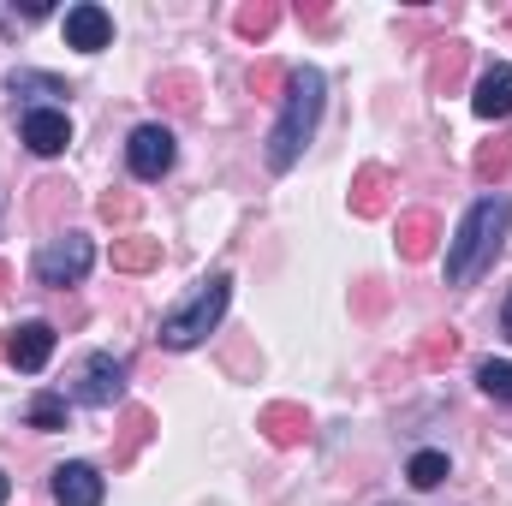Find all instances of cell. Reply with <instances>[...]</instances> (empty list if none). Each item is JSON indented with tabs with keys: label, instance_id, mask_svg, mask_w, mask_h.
<instances>
[{
	"label": "cell",
	"instance_id": "cell-1",
	"mask_svg": "<svg viewBox=\"0 0 512 506\" xmlns=\"http://www.w3.org/2000/svg\"><path fill=\"white\" fill-rule=\"evenodd\" d=\"M286 108H280V120L268 131V173H292L298 167V155H304V143L316 137L322 126V108H328V78L316 72V66H292L286 72V96H280Z\"/></svg>",
	"mask_w": 512,
	"mask_h": 506
},
{
	"label": "cell",
	"instance_id": "cell-2",
	"mask_svg": "<svg viewBox=\"0 0 512 506\" xmlns=\"http://www.w3.org/2000/svg\"><path fill=\"white\" fill-rule=\"evenodd\" d=\"M507 227H512V203H507V197H501V191L477 197V203L465 209L459 233L447 239V286H471L483 268H495Z\"/></svg>",
	"mask_w": 512,
	"mask_h": 506
},
{
	"label": "cell",
	"instance_id": "cell-3",
	"mask_svg": "<svg viewBox=\"0 0 512 506\" xmlns=\"http://www.w3.org/2000/svg\"><path fill=\"white\" fill-rule=\"evenodd\" d=\"M227 304H233V274H209V280H197V292H191L179 310L161 316V346H167V352H191V346H203V340L221 328Z\"/></svg>",
	"mask_w": 512,
	"mask_h": 506
},
{
	"label": "cell",
	"instance_id": "cell-4",
	"mask_svg": "<svg viewBox=\"0 0 512 506\" xmlns=\"http://www.w3.org/2000/svg\"><path fill=\"white\" fill-rule=\"evenodd\" d=\"M90 262H96V245H90L84 233L48 239L42 256H36V280H42V286H78V280L90 274Z\"/></svg>",
	"mask_w": 512,
	"mask_h": 506
},
{
	"label": "cell",
	"instance_id": "cell-5",
	"mask_svg": "<svg viewBox=\"0 0 512 506\" xmlns=\"http://www.w3.org/2000/svg\"><path fill=\"white\" fill-rule=\"evenodd\" d=\"M173 155H179V143H173L167 126H137L131 143H126V161H131V173H137L143 185H155L161 173H173Z\"/></svg>",
	"mask_w": 512,
	"mask_h": 506
},
{
	"label": "cell",
	"instance_id": "cell-6",
	"mask_svg": "<svg viewBox=\"0 0 512 506\" xmlns=\"http://www.w3.org/2000/svg\"><path fill=\"white\" fill-rule=\"evenodd\" d=\"M48 358H54V328H48V322H18V328L6 334V364H12L18 376L48 370Z\"/></svg>",
	"mask_w": 512,
	"mask_h": 506
},
{
	"label": "cell",
	"instance_id": "cell-7",
	"mask_svg": "<svg viewBox=\"0 0 512 506\" xmlns=\"http://www.w3.org/2000/svg\"><path fill=\"white\" fill-rule=\"evenodd\" d=\"M126 393V364L114 358V352H96L90 364H84V381H78V405H114Z\"/></svg>",
	"mask_w": 512,
	"mask_h": 506
},
{
	"label": "cell",
	"instance_id": "cell-8",
	"mask_svg": "<svg viewBox=\"0 0 512 506\" xmlns=\"http://www.w3.org/2000/svg\"><path fill=\"white\" fill-rule=\"evenodd\" d=\"M54 501L60 506H102L108 495V483H102V471L96 465H84V459H72V465H54Z\"/></svg>",
	"mask_w": 512,
	"mask_h": 506
},
{
	"label": "cell",
	"instance_id": "cell-9",
	"mask_svg": "<svg viewBox=\"0 0 512 506\" xmlns=\"http://www.w3.org/2000/svg\"><path fill=\"white\" fill-rule=\"evenodd\" d=\"M108 42H114V18H108L96 0H84V6L66 12V48H78V54H102Z\"/></svg>",
	"mask_w": 512,
	"mask_h": 506
},
{
	"label": "cell",
	"instance_id": "cell-10",
	"mask_svg": "<svg viewBox=\"0 0 512 506\" xmlns=\"http://www.w3.org/2000/svg\"><path fill=\"white\" fill-rule=\"evenodd\" d=\"M465 72H471V42H459V36L435 42V54H429V96H459Z\"/></svg>",
	"mask_w": 512,
	"mask_h": 506
},
{
	"label": "cell",
	"instance_id": "cell-11",
	"mask_svg": "<svg viewBox=\"0 0 512 506\" xmlns=\"http://www.w3.org/2000/svg\"><path fill=\"white\" fill-rule=\"evenodd\" d=\"M256 429H262L274 447H298V441H310V411L292 405V399H274V405L256 411Z\"/></svg>",
	"mask_w": 512,
	"mask_h": 506
},
{
	"label": "cell",
	"instance_id": "cell-12",
	"mask_svg": "<svg viewBox=\"0 0 512 506\" xmlns=\"http://www.w3.org/2000/svg\"><path fill=\"white\" fill-rule=\"evenodd\" d=\"M387 209H393V173L387 167H358V179H352V215L358 221H382Z\"/></svg>",
	"mask_w": 512,
	"mask_h": 506
},
{
	"label": "cell",
	"instance_id": "cell-13",
	"mask_svg": "<svg viewBox=\"0 0 512 506\" xmlns=\"http://www.w3.org/2000/svg\"><path fill=\"white\" fill-rule=\"evenodd\" d=\"M435 239H441V221H435V209H405L399 215V256L405 262H429L435 256Z\"/></svg>",
	"mask_w": 512,
	"mask_h": 506
},
{
	"label": "cell",
	"instance_id": "cell-14",
	"mask_svg": "<svg viewBox=\"0 0 512 506\" xmlns=\"http://www.w3.org/2000/svg\"><path fill=\"white\" fill-rule=\"evenodd\" d=\"M24 143H30L36 155H60V149L72 143V120H66L60 108H30V114H24Z\"/></svg>",
	"mask_w": 512,
	"mask_h": 506
},
{
	"label": "cell",
	"instance_id": "cell-15",
	"mask_svg": "<svg viewBox=\"0 0 512 506\" xmlns=\"http://www.w3.org/2000/svg\"><path fill=\"white\" fill-rule=\"evenodd\" d=\"M471 108H477L483 120H512V66H489V72L477 78Z\"/></svg>",
	"mask_w": 512,
	"mask_h": 506
},
{
	"label": "cell",
	"instance_id": "cell-16",
	"mask_svg": "<svg viewBox=\"0 0 512 506\" xmlns=\"http://www.w3.org/2000/svg\"><path fill=\"white\" fill-rule=\"evenodd\" d=\"M149 435H155V411L149 405H126L120 411V441H114V465H131L143 447H149Z\"/></svg>",
	"mask_w": 512,
	"mask_h": 506
},
{
	"label": "cell",
	"instance_id": "cell-17",
	"mask_svg": "<svg viewBox=\"0 0 512 506\" xmlns=\"http://www.w3.org/2000/svg\"><path fill=\"white\" fill-rule=\"evenodd\" d=\"M471 173H477L483 185H495V191L507 185V179H512V131H501L495 143H483V149L471 155Z\"/></svg>",
	"mask_w": 512,
	"mask_h": 506
},
{
	"label": "cell",
	"instance_id": "cell-18",
	"mask_svg": "<svg viewBox=\"0 0 512 506\" xmlns=\"http://www.w3.org/2000/svg\"><path fill=\"white\" fill-rule=\"evenodd\" d=\"M108 262H114L120 274H149V268H161V239H143V233H131V239H114Z\"/></svg>",
	"mask_w": 512,
	"mask_h": 506
},
{
	"label": "cell",
	"instance_id": "cell-19",
	"mask_svg": "<svg viewBox=\"0 0 512 506\" xmlns=\"http://www.w3.org/2000/svg\"><path fill=\"white\" fill-rule=\"evenodd\" d=\"M197 96H203V84L191 72H161V84H155V102L167 114H197Z\"/></svg>",
	"mask_w": 512,
	"mask_h": 506
},
{
	"label": "cell",
	"instance_id": "cell-20",
	"mask_svg": "<svg viewBox=\"0 0 512 506\" xmlns=\"http://www.w3.org/2000/svg\"><path fill=\"white\" fill-rule=\"evenodd\" d=\"M274 24H280V6H274V0H251V6H239V12H233V30H239L245 42H262Z\"/></svg>",
	"mask_w": 512,
	"mask_h": 506
},
{
	"label": "cell",
	"instance_id": "cell-21",
	"mask_svg": "<svg viewBox=\"0 0 512 506\" xmlns=\"http://www.w3.org/2000/svg\"><path fill=\"white\" fill-rule=\"evenodd\" d=\"M405 477H411V489H441V483H447V453H435V447L411 453Z\"/></svg>",
	"mask_w": 512,
	"mask_h": 506
},
{
	"label": "cell",
	"instance_id": "cell-22",
	"mask_svg": "<svg viewBox=\"0 0 512 506\" xmlns=\"http://www.w3.org/2000/svg\"><path fill=\"white\" fill-rule=\"evenodd\" d=\"M429 370H441V364H453L459 358V328H429V340H423V352H417Z\"/></svg>",
	"mask_w": 512,
	"mask_h": 506
},
{
	"label": "cell",
	"instance_id": "cell-23",
	"mask_svg": "<svg viewBox=\"0 0 512 506\" xmlns=\"http://www.w3.org/2000/svg\"><path fill=\"white\" fill-rule=\"evenodd\" d=\"M6 90H12V96H24V90H30V96H72V90H66L60 78H48V72H12Z\"/></svg>",
	"mask_w": 512,
	"mask_h": 506
},
{
	"label": "cell",
	"instance_id": "cell-24",
	"mask_svg": "<svg viewBox=\"0 0 512 506\" xmlns=\"http://www.w3.org/2000/svg\"><path fill=\"white\" fill-rule=\"evenodd\" d=\"M30 429H66V399L60 393H36L30 399Z\"/></svg>",
	"mask_w": 512,
	"mask_h": 506
},
{
	"label": "cell",
	"instance_id": "cell-25",
	"mask_svg": "<svg viewBox=\"0 0 512 506\" xmlns=\"http://www.w3.org/2000/svg\"><path fill=\"white\" fill-rule=\"evenodd\" d=\"M477 387L489 393V399H501V405H512V364H477Z\"/></svg>",
	"mask_w": 512,
	"mask_h": 506
},
{
	"label": "cell",
	"instance_id": "cell-26",
	"mask_svg": "<svg viewBox=\"0 0 512 506\" xmlns=\"http://www.w3.org/2000/svg\"><path fill=\"white\" fill-rule=\"evenodd\" d=\"M60 203L72 209V185H60V179H42V185H36V215H42V221H54V215H60Z\"/></svg>",
	"mask_w": 512,
	"mask_h": 506
},
{
	"label": "cell",
	"instance_id": "cell-27",
	"mask_svg": "<svg viewBox=\"0 0 512 506\" xmlns=\"http://www.w3.org/2000/svg\"><path fill=\"white\" fill-rule=\"evenodd\" d=\"M96 215L114 221V227H120V221H137V197H131V191H108V197L96 203Z\"/></svg>",
	"mask_w": 512,
	"mask_h": 506
},
{
	"label": "cell",
	"instance_id": "cell-28",
	"mask_svg": "<svg viewBox=\"0 0 512 506\" xmlns=\"http://www.w3.org/2000/svg\"><path fill=\"white\" fill-rule=\"evenodd\" d=\"M382 304H387L382 280H358V316H382Z\"/></svg>",
	"mask_w": 512,
	"mask_h": 506
},
{
	"label": "cell",
	"instance_id": "cell-29",
	"mask_svg": "<svg viewBox=\"0 0 512 506\" xmlns=\"http://www.w3.org/2000/svg\"><path fill=\"white\" fill-rule=\"evenodd\" d=\"M280 84H286V66H256V72H251V90H256V96H274Z\"/></svg>",
	"mask_w": 512,
	"mask_h": 506
},
{
	"label": "cell",
	"instance_id": "cell-30",
	"mask_svg": "<svg viewBox=\"0 0 512 506\" xmlns=\"http://www.w3.org/2000/svg\"><path fill=\"white\" fill-rule=\"evenodd\" d=\"M298 18H304L310 30H328V6H298Z\"/></svg>",
	"mask_w": 512,
	"mask_h": 506
},
{
	"label": "cell",
	"instance_id": "cell-31",
	"mask_svg": "<svg viewBox=\"0 0 512 506\" xmlns=\"http://www.w3.org/2000/svg\"><path fill=\"white\" fill-rule=\"evenodd\" d=\"M501 328H507V340H512V292H507V310H501Z\"/></svg>",
	"mask_w": 512,
	"mask_h": 506
},
{
	"label": "cell",
	"instance_id": "cell-32",
	"mask_svg": "<svg viewBox=\"0 0 512 506\" xmlns=\"http://www.w3.org/2000/svg\"><path fill=\"white\" fill-rule=\"evenodd\" d=\"M6 495H12V483H6V471H0V506H6Z\"/></svg>",
	"mask_w": 512,
	"mask_h": 506
},
{
	"label": "cell",
	"instance_id": "cell-33",
	"mask_svg": "<svg viewBox=\"0 0 512 506\" xmlns=\"http://www.w3.org/2000/svg\"><path fill=\"white\" fill-rule=\"evenodd\" d=\"M6 280H12V268H6V262H0V286H6Z\"/></svg>",
	"mask_w": 512,
	"mask_h": 506
}]
</instances>
